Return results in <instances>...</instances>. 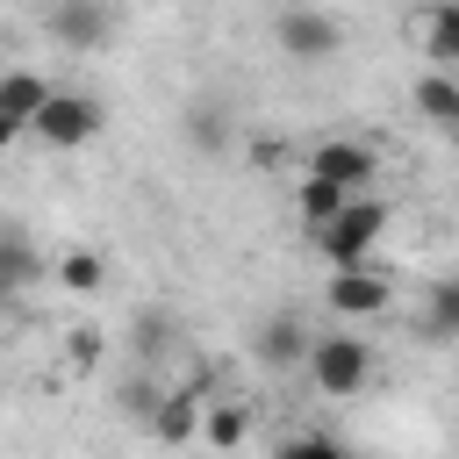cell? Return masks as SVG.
Here are the masks:
<instances>
[{"label": "cell", "mask_w": 459, "mask_h": 459, "mask_svg": "<svg viewBox=\"0 0 459 459\" xmlns=\"http://www.w3.org/2000/svg\"><path fill=\"white\" fill-rule=\"evenodd\" d=\"M387 222H394V208H387L380 194H351V201L337 208V222L316 230V251H323L330 265H366V258L380 251Z\"/></svg>", "instance_id": "obj_1"}, {"label": "cell", "mask_w": 459, "mask_h": 459, "mask_svg": "<svg viewBox=\"0 0 459 459\" xmlns=\"http://www.w3.org/2000/svg\"><path fill=\"white\" fill-rule=\"evenodd\" d=\"M366 380H373V344L351 330H323L308 351V387L323 402H351V394H366Z\"/></svg>", "instance_id": "obj_2"}, {"label": "cell", "mask_w": 459, "mask_h": 459, "mask_svg": "<svg viewBox=\"0 0 459 459\" xmlns=\"http://www.w3.org/2000/svg\"><path fill=\"white\" fill-rule=\"evenodd\" d=\"M100 122H108V115H100V100H93V93L57 86V93H50V108L36 115V129H29V136H43L50 151H79V143H93V136H100Z\"/></svg>", "instance_id": "obj_3"}, {"label": "cell", "mask_w": 459, "mask_h": 459, "mask_svg": "<svg viewBox=\"0 0 459 459\" xmlns=\"http://www.w3.org/2000/svg\"><path fill=\"white\" fill-rule=\"evenodd\" d=\"M273 43L287 50V65H330V57L344 50V29H337L323 7H287V14L273 22Z\"/></svg>", "instance_id": "obj_4"}, {"label": "cell", "mask_w": 459, "mask_h": 459, "mask_svg": "<svg viewBox=\"0 0 459 459\" xmlns=\"http://www.w3.org/2000/svg\"><path fill=\"white\" fill-rule=\"evenodd\" d=\"M308 172L330 179V186H344V194H373L380 158H373V143H359V136H330V143L308 151Z\"/></svg>", "instance_id": "obj_5"}, {"label": "cell", "mask_w": 459, "mask_h": 459, "mask_svg": "<svg viewBox=\"0 0 459 459\" xmlns=\"http://www.w3.org/2000/svg\"><path fill=\"white\" fill-rule=\"evenodd\" d=\"M43 29H50L57 50H100V43L115 36V7H108V0H50Z\"/></svg>", "instance_id": "obj_6"}, {"label": "cell", "mask_w": 459, "mask_h": 459, "mask_svg": "<svg viewBox=\"0 0 459 459\" xmlns=\"http://www.w3.org/2000/svg\"><path fill=\"white\" fill-rule=\"evenodd\" d=\"M323 301H330L344 323H359V316H380L394 294H387V273H373V265H330Z\"/></svg>", "instance_id": "obj_7"}, {"label": "cell", "mask_w": 459, "mask_h": 459, "mask_svg": "<svg viewBox=\"0 0 459 459\" xmlns=\"http://www.w3.org/2000/svg\"><path fill=\"white\" fill-rule=\"evenodd\" d=\"M50 93H57V86H50L43 72L14 65V72L0 79V136H29V129H36V115L50 108Z\"/></svg>", "instance_id": "obj_8"}, {"label": "cell", "mask_w": 459, "mask_h": 459, "mask_svg": "<svg viewBox=\"0 0 459 459\" xmlns=\"http://www.w3.org/2000/svg\"><path fill=\"white\" fill-rule=\"evenodd\" d=\"M251 351H258V366H308L316 330H308L301 316H287V308H280V316H265V323H258V344H251Z\"/></svg>", "instance_id": "obj_9"}, {"label": "cell", "mask_w": 459, "mask_h": 459, "mask_svg": "<svg viewBox=\"0 0 459 459\" xmlns=\"http://www.w3.org/2000/svg\"><path fill=\"white\" fill-rule=\"evenodd\" d=\"M416 43L437 72H459V0H430L416 14Z\"/></svg>", "instance_id": "obj_10"}, {"label": "cell", "mask_w": 459, "mask_h": 459, "mask_svg": "<svg viewBox=\"0 0 459 459\" xmlns=\"http://www.w3.org/2000/svg\"><path fill=\"white\" fill-rule=\"evenodd\" d=\"M151 430H158L165 445H186V437L201 430V394H186V387H165V402L151 409Z\"/></svg>", "instance_id": "obj_11"}, {"label": "cell", "mask_w": 459, "mask_h": 459, "mask_svg": "<svg viewBox=\"0 0 459 459\" xmlns=\"http://www.w3.org/2000/svg\"><path fill=\"white\" fill-rule=\"evenodd\" d=\"M416 115L437 122V129H452V122H459V72H437V65H430V72L416 79Z\"/></svg>", "instance_id": "obj_12"}, {"label": "cell", "mask_w": 459, "mask_h": 459, "mask_svg": "<svg viewBox=\"0 0 459 459\" xmlns=\"http://www.w3.org/2000/svg\"><path fill=\"white\" fill-rule=\"evenodd\" d=\"M351 194L344 186H330V179H316V172H301V186H294V215L308 222V237L323 230V222H337V208H344Z\"/></svg>", "instance_id": "obj_13"}, {"label": "cell", "mask_w": 459, "mask_h": 459, "mask_svg": "<svg viewBox=\"0 0 459 459\" xmlns=\"http://www.w3.org/2000/svg\"><path fill=\"white\" fill-rule=\"evenodd\" d=\"M0 287H7V294H29V287H36V251H29V230H0Z\"/></svg>", "instance_id": "obj_14"}, {"label": "cell", "mask_w": 459, "mask_h": 459, "mask_svg": "<svg viewBox=\"0 0 459 459\" xmlns=\"http://www.w3.org/2000/svg\"><path fill=\"white\" fill-rule=\"evenodd\" d=\"M50 280H57L65 294H100V287H108V258H100V251H65V258L50 265Z\"/></svg>", "instance_id": "obj_15"}, {"label": "cell", "mask_w": 459, "mask_h": 459, "mask_svg": "<svg viewBox=\"0 0 459 459\" xmlns=\"http://www.w3.org/2000/svg\"><path fill=\"white\" fill-rule=\"evenodd\" d=\"M423 337H445V344L459 337V273L423 294Z\"/></svg>", "instance_id": "obj_16"}, {"label": "cell", "mask_w": 459, "mask_h": 459, "mask_svg": "<svg viewBox=\"0 0 459 459\" xmlns=\"http://www.w3.org/2000/svg\"><path fill=\"white\" fill-rule=\"evenodd\" d=\"M244 430H251V423H244V409H230V402H208V416H201V437H208L215 452H237V445H244Z\"/></svg>", "instance_id": "obj_17"}, {"label": "cell", "mask_w": 459, "mask_h": 459, "mask_svg": "<svg viewBox=\"0 0 459 459\" xmlns=\"http://www.w3.org/2000/svg\"><path fill=\"white\" fill-rule=\"evenodd\" d=\"M273 459H351L337 437H323V430H294V437H280V452Z\"/></svg>", "instance_id": "obj_18"}, {"label": "cell", "mask_w": 459, "mask_h": 459, "mask_svg": "<svg viewBox=\"0 0 459 459\" xmlns=\"http://www.w3.org/2000/svg\"><path fill=\"white\" fill-rule=\"evenodd\" d=\"M72 359H79V366H93V359H100V337H93V330H79V337H72Z\"/></svg>", "instance_id": "obj_19"}, {"label": "cell", "mask_w": 459, "mask_h": 459, "mask_svg": "<svg viewBox=\"0 0 459 459\" xmlns=\"http://www.w3.org/2000/svg\"><path fill=\"white\" fill-rule=\"evenodd\" d=\"M445 136H452V143H459V122H452V129H445Z\"/></svg>", "instance_id": "obj_20"}]
</instances>
